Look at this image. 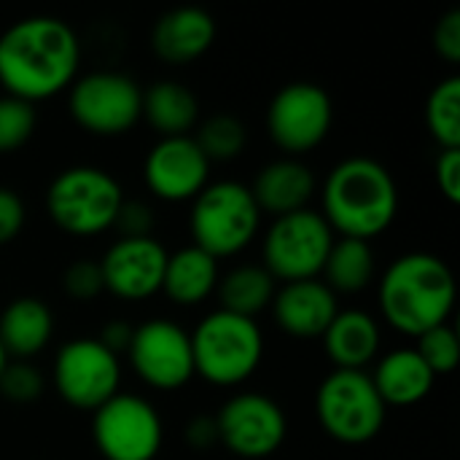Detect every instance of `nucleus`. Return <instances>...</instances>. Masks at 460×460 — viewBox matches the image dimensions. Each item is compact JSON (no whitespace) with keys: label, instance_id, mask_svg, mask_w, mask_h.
Here are the masks:
<instances>
[{"label":"nucleus","instance_id":"obj_3","mask_svg":"<svg viewBox=\"0 0 460 460\" xmlns=\"http://www.w3.org/2000/svg\"><path fill=\"white\" fill-rule=\"evenodd\" d=\"M453 307V270L434 253H407L396 259L380 280L383 318L407 337H420L437 326H445Z\"/></svg>","mask_w":460,"mask_h":460},{"label":"nucleus","instance_id":"obj_4","mask_svg":"<svg viewBox=\"0 0 460 460\" xmlns=\"http://www.w3.org/2000/svg\"><path fill=\"white\" fill-rule=\"evenodd\" d=\"M194 375L210 385L232 388L245 383L261 364L264 340L253 318L216 310L191 334Z\"/></svg>","mask_w":460,"mask_h":460},{"label":"nucleus","instance_id":"obj_20","mask_svg":"<svg viewBox=\"0 0 460 460\" xmlns=\"http://www.w3.org/2000/svg\"><path fill=\"white\" fill-rule=\"evenodd\" d=\"M321 340L337 369L364 372L380 350V326L364 310H340Z\"/></svg>","mask_w":460,"mask_h":460},{"label":"nucleus","instance_id":"obj_32","mask_svg":"<svg viewBox=\"0 0 460 460\" xmlns=\"http://www.w3.org/2000/svg\"><path fill=\"white\" fill-rule=\"evenodd\" d=\"M62 288L75 302H89L105 291L100 261H75L62 275Z\"/></svg>","mask_w":460,"mask_h":460},{"label":"nucleus","instance_id":"obj_30","mask_svg":"<svg viewBox=\"0 0 460 460\" xmlns=\"http://www.w3.org/2000/svg\"><path fill=\"white\" fill-rule=\"evenodd\" d=\"M415 353L423 358V364L431 369L434 377L456 372L460 358V340L456 329L445 323V326H437V329L420 334Z\"/></svg>","mask_w":460,"mask_h":460},{"label":"nucleus","instance_id":"obj_33","mask_svg":"<svg viewBox=\"0 0 460 460\" xmlns=\"http://www.w3.org/2000/svg\"><path fill=\"white\" fill-rule=\"evenodd\" d=\"M113 229L121 232V240H137V237H151L154 229V213L146 202H129L124 199L116 216Z\"/></svg>","mask_w":460,"mask_h":460},{"label":"nucleus","instance_id":"obj_27","mask_svg":"<svg viewBox=\"0 0 460 460\" xmlns=\"http://www.w3.org/2000/svg\"><path fill=\"white\" fill-rule=\"evenodd\" d=\"M426 124L442 148H460V78L439 81L426 102Z\"/></svg>","mask_w":460,"mask_h":460},{"label":"nucleus","instance_id":"obj_5","mask_svg":"<svg viewBox=\"0 0 460 460\" xmlns=\"http://www.w3.org/2000/svg\"><path fill=\"white\" fill-rule=\"evenodd\" d=\"M261 226V210L248 186L237 181L208 183L191 205V245L208 256L229 259L245 251Z\"/></svg>","mask_w":460,"mask_h":460},{"label":"nucleus","instance_id":"obj_2","mask_svg":"<svg viewBox=\"0 0 460 460\" xmlns=\"http://www.w3.org/2000/svg\"><path fill=\"white\" fill-rule=\"evenodd\" d=\"M321 202V216L334 234L369 243L394 224L399 213V186L380 162L350 156L329 172Z\"/></svg>","mask_w":460,"mask_h":460},{"label":"nucleus","instance_id":"obj_28","mask_svg":"<svg viewBox=\"0 0 460 460\" xmlns=\"http://www.w3.org/2000/svg\"><path fill=\"white\" fill-rule=\"evenodd\" d=\"M191 137L208 162H229L243 154L248 143V129L240 119L229 113H216L197 124V132Z\"/></svg>","mask_w":460,"mask_h":460},{"label":"nucleus","instance_id":"obj_17","mask_svg":"<svg viewBox=\"0 0 460 460\" xmlns=\"http://www.w3.org/2000/svg\"><path fill=\"white\" fill-rule=\"evenodd\" d=\"M270 307H272L275 323L286 334L299 337V340L323 337V332L340 313L337 294L323 280L286 283L280 291H275V299Z\"/></svg>","mask_w":460,"mask_h":460},{"label":"nucleus","instance_id":"obj_26","mask_svg":"<svg viewBox=\"0 0 460 460\" xmlns=\"http://www.w3.org/2000/svg\"><path fill=\"white\" fill-rule=\"evenodd\" d=\"M323 283L337 294H358L372 286L375 278V251L364 240L340 237L334 240L326 264L321 270Z\"/></svg>","mask_w":460,"mask_h":460},{"label":"nucleus","instance_id":"obj_14","mask_svg":"<svg viewBox=\"0 0 460 460\" xmlns=\"http://www.w3.org/2000/svg\"><path fill=\"white\" fill-rule=\"evenodd\" d=\"M218 442L237 458L261 460L280 450L288 423L278 402L261 394H237L216 415Z\"/></svg>","mask_w":460,"mask_h":460},{"label":"nucleus","instance_id":"obj_19","mask_svg":"<svg viewBox=\"0 0 460 460\" xmlns=\"http://www.w3.org/2000/svg\"><path fill=\"white\" fill-rule=\"evenodd\" d=\"M259 210L272 213L275 218L307 210L315 194V175L307 164L296 159H278L259 170L251 189Z\"/></svg>","mask_w":460,"mask_h":460},{"label":"nucleus","instance_id":"obj_7","mask_svg":"<svg viewBox=\"0 0 460 460\" xmlns=\"http://www.w3.org/2000/svg\"><path fill=\"white\" fill-rule=\"evenodd\" d=\"M315 412L321 429L342 445H367L385 423V404L367 372L334 369L318 388Z\"/></svg>","mask_w":460,"mask_h":460},{"label":"nucleus","instance_id":"obj_39","mask_svg":"<svg viewBox=\"0 0 460 460\" xmlns=\"http://www.w3.org/2000/svg\"><path fill=\"white\" fill-rule=\"evenodd\" d=\"M5 364H8V356H5V350H3V345H0V372H3Z\"/></svg>","mask_w":460,"mask_h":460},{"label":"nucleus","instance_id":"obj_25","mask_svg":"<svg viewBox=\"0 0 460 460\" xmlns=\"http://www.w3.org/2000/svg\"><path fill=\"white\" fill-rule=\"evenodd\" d=\"M218 302L224 313L256 318L261 310H267L275 299V280L264 267L245 264L224 275L218 280Z\"/></svg>","mask_w":460,"mask_h":460},{"label":"nucleus","instance_id":"obj_10","mask_svg":"<svg viewBox=\"0 0 460 460\" xmlns=\"http://www.w3.org/2000/svg\"><path fill=\"white\" fill-rule=\"evenodd\" d=\"M92 439L105 460H154L162 450L164 426L151 402L116 394L92 412Z\"/></svg>","mask_w":460,"mask_h":460},{"label":"nucleus","instance_id":"obj_37","mask_svg":"<svg viewBox=\"0 0 460 460\" xmlns=\"http://www.w3.org/2000/svg\"><path fill=\"white\" fill-rule=\"evenodd\" d=\"M132 334H135V326H129L127 321H108L97 337V342L102 348H108L113 356L119 353H127L129 350V342H132Z\"/></svg>","mask_w":460,"mask_h":460},{"label":"nucleus","instance_id":"obj_1","mask_svg":"<svg viewBox=\"0 0 460 460\" xmlns=\"http://www.w3.org/2000/svg\"><path fill=\"white\" fill-rule=\"evenodd\" d=\"M81 67L75 30L57 16H30L0 35V86L24 102L67 89Z\"/></svg>","mask_w":460,"mask_h":460},{"label":"nucleus","instance_id":"obj_21","mask_svg":"<svg viewBox=\"0 0 460 460\" xmlns=\"http://www.w3.org/2000/svg\"><path fill=\"white\" fill-rule=\"evenodd\" d=\"M54 334V313L35 296H19L0 313V345L5 356L27 361L38 356Z\"/></svg>","mask_w":460,"mask_h":460},{"label":"nucleus","instance_id":"obj_6","mask_svg":"<svg viewBox=\"0 0 460 460\" xmlns=\"http://www.w3.org/2000/svg\"><path fill=\"white\" fill-rule=\"evenodd\" d=\"M121 202L124 191L119 181L89 164L62 170L46 191L51 221L73 237H92L113 229Z\"/></svg>","mask_w":460,"mask_h":460},{"label":"nucleus","instance_id":"obj_24","mask_svg":"<svg viewBox=\"0 0 460 460\" xmlns=\"http://www.w3.org/2000/svg\"><path fill=\"white\" fill-rule=\"evenodd\" d=\"M140 119H146L162 137H183L199 124V102L183 84L156 81L143 89Z\"/></svg>","mask_w":460,"mask_h":460},{"label":"nucleus","instance_id":"obj_8","mask_svg":"<svg viewBox=\"0 0 460 460\" xmlns=\"http://www.w3.org/2000/svg\"><path fill=\"white\" fill-rule=\"evenodd\" d=\"M334 245V232L315 210L288 213L272 221L264 237V270L272 280H315Z\"/></svg>","mask_w":460,"mask_h":460},{"label":"nucleus","instance_id":"obj_35","mask_svg":"<svg viewBox=\"0 0 460 460\" xmlns=\"http://www.w3.org/2000/svg\"><path fill=\"white\" fill-rule=\"evenodd\" d=\"M434 49L442 59L460 62V11H447L434 30Z\"/></svg>","mask_w":460,"mask_h":460},{"label":"nucleus","instance_id":"obj_9","mask_svg":"<svg viewBox=\"0 0 460 460\" xmlns=\"http://www.w3.org/2000/svg\"><path fill=\"white\" fill-rule=\"evenodd\" d=\"M67 108L81 129L100 137H116L140 121L143 89L124 73L100 70L73 81Z\"/></svg>","mask_w":460,"mask_h":460},{"label":"nucleus","instance_id":"obj_13","mask_svg":"<svg viewBox=\"0 0 460 460\" xmlns=\"http://www.w3.org/2000/svg\"><path fill=\"white\" fill-rule=\"evenodd\" d=\"M127 356L135 375L156 391H178L194 377L191 334L167 318L137 326Z\"/></svg>","mask_w":460,"mask_h":460},{"label":"nucleus","instance_id":"obj_29","mask_svg":"<svg viewBox=\"0 0 460 460\" xmlns=\"http://www.w3.org/2000/svg\"><path fill=\"white\" fill-rule=\"evenodd\" d=\"M38 113L32 102L3 94L0 97V154L19 151L35 132Z\"/></svg>","mask_w":460,"mask_h":460},{"label":"nucleus","instance_id":"obj_16","mask_svg":"<svg viewBox=\"0 0 460 460\" xmlns=\"http://www.w3.org/2000/svg\"><path fill=\"white\" fill-rule=\"evenodd\" d=\"M167 251L154 237H137V240H116L102 261V283L105 291L116 294L127 302H140L162 291Z\"/></svg>","mask_w":460,"mask_h":460},{"label":"nucleus","instance_id":"obj_38","mask_svg":"<svg viewBox=\"0 0 460 460\" xmlns=\"http://www.w3.org/2000/svg\"><path fill=\"white\" fill-rule=\"evenodd\" d=\"M186 442L194 450H208L218 442V429H216V418H194L186 426Z\"/></svg>","mask_w":460,"mask_h":460},{"label":"nucleus","instance_id":"obj_31","mask_svg":"<svg viewBox=\"0 0 460 460\" xmlns=\"http://www.w3.org/2000/svg\"><path fill=\"white\" fill-rule=\"evenodd\" d=\"M46 383H43V375L27 364V361H13V364H5L3 372H0V396L13 402V404H32L40 399Z\"/></svg>","mask_w":460,"mask_h":460},{"label":"nucleus","instance_id":"obj_22","mask_svg":"<svg viewBox=\"0 0 460 460\" xmlns=\"http://www.w3.org/2000/svg\"><path fill=\"white\" fill-rule=\"evenodd\" d=\"M434 380L437 377L423 364V358L415 353V348L388 353L385 358H380V364L375 367V375H372V383L385 407L388 404L412 407V404L423 402L431 394Z\"/></svg>","mask_w":460,"mask_h":460},{"label":"nucleus","instance_id":"obj_11","mask_svg":"<svg viewBox=\"0 0 460 460\" xmlns=\"http://www.w3.org/2000/svg\"><path fill=\"white\" fill-rule=\"evenodd\" d=\"M121 385V364L97 340L81 337L59 348L54 358V388L73 410L94 412L111 402Z\"/></svg>","mask_w":460,"mask_h":460},{"label":"nucleus","instance_id":"obj_15","mask_svg":"<svg viewBox=\"0 0 460 460\" xmlns=\"http://www.w3.org/2000/svg\"><path fill=\"white\" fill-rule=\"evenodd\" d=\"M143 178L151 194L164 202L194 199L210 181V162L191 135L162 137L146 156Z\"/></svg>","mask_w":460,"mask_h":460},{"label":"nucleus","instance_id":"obj_36","mask_svg":"<svg viewBox=\"0 0 460 460\" xmlns=\"http://www.w3.org/2000/svg\"><path fill=\"white\" fill-rule=\"evenodd\" d=\"M437 183L439 191L450 199H460V148H442L437 159Z\"/></svg>","mask_w":460,"mask_h":460},{"label":"nucleus","instance_id":"obj_34","mask_svg":"<svg viewBox=\"0 0 460 460\" xmlns=\"http://www.w3.org/2000/svg\"><path fill=\"white\" fill-rule=\"evenodd\" d=\"M24 226V205L16 191L0 186V245H8L19 237Z\"/></svg>","mask_w":460,"mask_h":460},{"label":"nucleus","instance_id":"obj_12","mask_svg":"<svg viewBox=\"0 0 460 460\" xmlns=\"http://www.w3.org/2000/svg\"><path fill=\"white\" fill-rule=\"evenodd\" d=\"M332 121L334 105L329 92L310 81L283 86L267 108V127L275 146L294 156L318 148L326 140Z\"/></svg>","mask_w":460,"mask_h":460},{"label":"nucleus","instance_id":"obj_18","mask_svg":"<svg viewBox=\"0 0 460 460\" xmlns=\"http://www.w3.org/2000/svg\"><path fill=\"white\" fill-rule=\"evenodd\" d=\"M216 40V22L197 5L167 11L151 30V49L170 65L199 59Z\"/></svg>","mask_w":460,"mask_h":460},{"label":"nucleus","instance_id":"obj_23","mask_svg":"<svg viewBox=\"0 0 460 460\" xmlns=\"http://www.w3.org/2000/svg\"><path fill=\"white\" fill-rule=\"evenodd\" d=\"M218 286V261L205 251L189 245L175 253H167L162 291L170 302L181 307H194L205 302Z\"/></svg>","mask_w":460,"mask_h":460}]
</instances>
